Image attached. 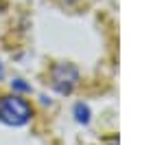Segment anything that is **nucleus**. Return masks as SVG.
<instances>
[{
    "label": "nucleus",
    "instance_id": "obj_3",
    "mask_svg": "<svg viewBox=\"0 0 153 145\" xmlns=\"http://www.w3.org/2000/svg\"><path fill=\"white\" fill-rule=\"evenodd\" d=\"M74 119L79 121V123H90V108L85 106V103H76L74 106Z\"/></svg>",
    "mask_w": 153,
    "mask_h": 145
},
{
    "label": "nucleus",
    "instance_id": "obj_4",
    "mask_svg": "<svg viewBox=\"0 0 153 145\" xmlns=\"http://www.w3.org/2000/svg\"><path fill=\"white\" fill-rule=\"evenodd\" d=\"M11 86H13V90H18V92H31V86H29V84H24L22 79H13V81H11Z\"/></svg>",
    "mask_w": 153,
    "mask_h": 145
},
{
    "label": "nucleus",
    "instance_id": "obj_5",
    "mask_svg": "<svg viewBox=\"0 0 153 145\" xmlns=\"http://www.w3.org/2000/svg\"><path fill=\"white\" fill-rule=\"evenodd\" d=\"M4 77V68H2V64H0V79Z\"/></svg>",
    "mask_w": 153,
    "mask_h": 145
},
{
    "label": "nucleus",
    "instance_id": "obj_2",
    "mask_svg": "<svg viewBox=\"0 0 153 145\" xmlns=\"http://www.w3.org/2000/svg\"><path fill=\"white\" fill-rule=\"evenodd\" d=\"M79 81V71L72 64H55L51 71V86L59 95H70Z\"/></svg>",
    "mask_w": 153,
    "mask_h": 145
},
{
    "label": "nucleus",
    "instance_id": "obj_1",
    "mask_svg": "<svg viewBox=\"0 0 153 145\" xmlns=\"http://www.w3.org/2000/svg\"><path fill=\"white\" fill-rule=\"evenodd\" d=\"M33 116L31 106L26 103L22 97H2L0 99V123L11 128H20L24 123H29Z\"/></svg>",
    "mask_w": 153,
    "mask_h": 145
}]
</instances>
